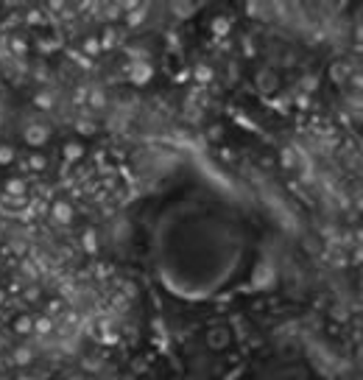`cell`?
<instances>
[{"label":"cell","instance_id":"f1b7e54d","mask_svg":"<svg viewBox=\"0 0 363 380\" xmlns=\"http://www.w3.org/2000/svg\"><path fill=\"white\" fill-rule=\"evenodd\" d=\"M84 48H87V53H92V56H95V53H98V39H87V42H84Z\"/></svg>","mask_w":363,"mask_h":380},{"label":"cell","instance_id":"f546056e","mask_svg":"<svg viewBox=\"0 0 363 380\" xmlns=\"http://www.w3.org/2000/svg\"><path fill=\"white\" fill-rule=\"evenodd\" d=\"M28 22H31V26L42 22V11H28Z\"/></svg>","mask_w":363,"mask_h":380},{"label":"cell","instance_id":"7402d4cb","mask_svg":"<svg viewBox=\"0 0 363 380\" xmlns=\"http://www.w3.org/2000/svg\"><path fill=\"white\" fill-rule=\"evenodd\" d=\"M34 330L45 336V332H51V330H53V322H51L47 316H42V319H37V322H34Z\"/></svg>","mask_w":363,"mask_h":380},{"label":"cell","instance_id":"4316f807","mask_svg":"<svg viewBox=\"0 0 363 380\" xmlns=\"http://www.w3.org/2000/svg\"><path fill=\"white\" fill-rule=\"evenodd\" d=\"M11 51H14L17 56H22V53H26V39L14 37V39H11Z\"/></svg>","mask_w":363,"mask_h":380},{"label":"cell","instance_id":"484cf974","mask_svg":"<svg viewBox=\"0 0 363 380\" xmlns=\"http://www.w3.org/2000/svg\"><path fill=\"white\" fill-rule=\"evenodd\" d=\"M316 87H319V79H316V76H305V81H302V90H305V95L313 92Z\"/></svg>","mask_w":363,"mask_h":380},{"label":"cell","instance_id":"5b68a950","mask_svg":"<svg viewBox=\"0 0 363 380\" xmlns=\"http://www.w3.org/2000/svg\"><path fill=\"white\" fill-rule=\"evenodd\" d=\"M129 76H132L134 84H146V81L154 76V67H151L148 62H132V67H129Z\"/></svg>","mask_w":363,"mask_h":380},{"label":"cell","instance_id":"1f68e13d","mask_svg":"<svg viewBox=\"0 0 363 380\" xmlns=\"http://www.w3.org/2000/svg\"><path fill=\"white\" fill-rule=\"evenodd\" d=\"M0 305H3V291H0Z\"/></svg>","mask_w":363,"mask_h":380},{"label":"cell","instance_id":"7c38bea8","mask_svg":"<svg viewBox=\"0 0 363 380\" xmlns=\"http://www.w3.org/2000/svg\"><path fill=\"white\" fill-rule=\"evenodd\" d=\"M279 162H282V168H296V154H294V148H282V154H279Z\"/></svg>","mask_w":363,"mask_h":380},{"label":"cell","instance_id":"52a82bcc","mask_svg":"<svg viewBox=\"0 0 363 380\" xmlns=\"http://www.w3.org/2000/svg\"><path fill=\"white\" fill-rule=\"evenodd\" d=\"M62 154H64V159H67V162H76V159L84 157V146H79V142H64Z\"/></svg>","mask_w":363,"mask_h":380},{"label":"cell","instance_id":"9a60e30c","mask_svg":"<svg viewBox=\"0 0 363 380\" xmlns=\"http://www.w3.org/2000/svg\"><path fill=\"white\" fill-rule=\"evenodd\" d=\"M227 31H229V20H227V17H215V20H212V34L224 37Z\"/></svg>","mask_w":363,"mask_h":380},{"label":"cell","instance_id":"7a4b0ae2","mask_svg":"<svg viewBox=\"0 0 363 380\" xmlns=\"http://www.w3.org/2000/svg\"><path fill=\"white\" fill-rule=\"evenodd\" d=\"M254 84H257V90L263 95H271V92L279 90V76L274 73L271 67H265V70H260V73H257V81H254Z\"/></svg>","mask_w":363,"mask_h":380},{"label":"cell","instance_id":"8fae6325","mask_svg":"<svg viewBox=\"0 0 363 380\" xmlns=\"http://www.w3.org/2000/svg\"><path fill=\"white\" fill-rule=\"evenodd\" d=\"M6 193H9V196H22V193H26V182H22V179H9V182H6Z\"/></svg>","mask_w":363,"mask_h":380},{"label":"cell","instance_id":"d6986e66","mask_svg":"<svg viewBox=\"0 0 363 380\" xmlns=\"http://www.w3.org/2000/svg\"><path fill=\"white\" fill-rule=\"evenodd\" d=\"M193 11H196L193 3H174V14L176 17H190Z\"/></svg>","mask_w":363,"mask_h":380},{"label":"cell","instance_id":"e0dca14e","mask_svg":"<svg viewBox=\"0 0 363 380\" xmlns=\"http://www.w3.org/2000/svg\"><path fill=\"white\" fill-rule=\"evenodd\" d=\"M146 17H148V11H146V9H142V6H140V9L129 11V17H126V20H129V26H140V22L146 20Z\"/></svg>","mask_w":363,"mask_h":380},{"label":"cell","instance_id":"ffe728a7","mask_svg":"<svg viewBox=\"0 0 363 380\" xmlns=\"http://www.w3.org/2000/svg\"><path fill=\"white\" fill-rule=\"evenodd\" d=\"M84 249H87L90 254H95V252H98V238H95V232H92V229H90V232H84Z\"/></svg>","mask_w":363,"mask_h":380},{"label":"cell","instance_id":"277c9868","mask_svg":"<svg viewBox=\"0 0 363 380\" xmlns=\"http://www.w3.org/2000/svg\"><path fill=\"white\" fill-rule=\"evenodd\" d=\"M51 218L56 224H70L73 221V207H70L67 201H53L51 204Z\"/></svg>","mask_w":363,"mask_h":380},{"label":"cell","instance_id":"4fadbf2b","mask_svg":"<svg viewBox=\"0 0 363 380\" xmlns=\"http://www.w3.org/2000/svg\"><path fill=\"white\" fill-rule=\"evenodd\" d=\"M31 358H34V352L28 347H20V349H14V361L20 366H26V364H31Z\"/></svg>","mask_w":363,"mask_h":380},{"label":"cell","instance_id":"9c48e42d","mask_svg":"<svg viewBox=\"0 0 363 380\" xmlns=\"http://www.w3.org/2000/svg\"><path fill=\"white\" fill-rule=\"evenodd\" d=\"M76 132L84 134V137H90V134L98 132V126H95V121H90V117H81V121L76 123Z\"/></svg>","mask_w":363,"mask_h":380},{"label":"cell","instance_id":"44dd1931","mask_svg":"<svg viewBox=\"0 0 363 380\" xmlns=\"http://www.w3.org/2000/svg\"><path fill=\"white\" fill-rule=\"evenodd\" d=\"M115 39H117V31H115V28H106L98 45H101V48H112V45H115Z\"/></svg>","mask_w":363,"mask_h":380},{"label":"cell","instance_id":"ba28073f","mask_svg":"<svg viewBox=\"0 0 363 380\" xmlns=\"http://www.w3.org/2000/svg\"><path fill=\"white\" fill-rule=\"evenodd\" d=\"M246 9H249V14H252V17H257V20H269V17H271V6H265V3H254V0H252V3H246Z\"/></svg>","mask_w":363,"mask_h":380},{"label":"cell","instance_id":"3957f363","mask_svg":"<svg viewBox=\"0 0 363 380\" xmlns=\"http://www.w3.org/2000/svg\"><path fill=\"white\" fill-rule=\"evenodd\" d=\"M232 341V332L227 327H212L207 330V344H210L212 349H227Z\"/></svg>","mask_w":363,"mask_h":380},{"label":"cell","instance_id":"5bb4252c","mask_svg":"<svg viewBox=\"0 0 363 380\" xmlns=\"http://www.w3.org/2000/svg\"><path fill=\"white\" fill-rule=\"evenodd\" d=\"M90 106H92V109H104V106H106L104 90H92V92H90Z\"/></svg>","mask_w":363,"mask_h":380},{"label":"cell","instance_id":"d6a6232c","mask_svg":"<svg viewBox=\"0 0 363 380\" xmlns=\"http://www.w3.org/2000/svg\"><path fill=\"white\" fill-rule=\"evenodd\" d=\"M0 121H3V112H0Z\"/></svg>","mask_w":363,"mask_h":380},{"label":"cell","instance_id":"4dcf8cb0","mask_svg":"<svg viewBox=\"0 0 363 380\" xmlns=\"http://www.w3.org/2000/svg\"><path fill=\"white\" fill-rule=\"evenodd\" d=\"M106 17H109V20H117V17H120L117 6H106Z\"/></svg>","mask_w":363,"mask_h":380},{"label":"cell","instance_id":"83f0119b","mask_svg":"<svg viewBox=\"0 0 363 380\" xmlns=\"http://www.w3.org/2000/svg\"><path fill=\"white\" fill-rule=\"evenodd\" d=\"M296 106H299V109H307V106H310V98H307V95L305 92H302V95H296Z\"/></svg>","mask_w":363,"mask_h":380},{"label":"cell","instance_id":"2e32d148","mask_svg":"<svg viewBox=\"0 0 363 380\" xmlns=\"http://www.w3.org/2000/svg\"><path fill=\"white\" fill-rule=\"evenodd\" d=\"M14 330H17V332H31V330H34V319H28V316L14 319Z\"/></svg>","mask_w":363,"mask_h":380},{"label":"cell","instance_id":"d4e9b609","mask_svg":"<svg viewBox=\"0 0 363 380\" xmlns=\"http://www.w3.org/2000/svg\"><path fill=\"white\" fill-rule=\"evenodd\" d=\"M254 285H271V271L269 269H260L254 274Z\"/></svg>","mask_w":363,"mask_h":380},{"label":"cell","instance_id":"8992f818","mask_svg":"<svg viewBox=\"0 0 363 380\" xmlns=\"http://www.w3.org/2000/svg\"><path fill=\"white\" fill-rule=\"evenodd\" d=\"M330 79L335 81V84H344L347 79H352V67H349L347 62H335V64H330Z\"/></svg>","mask_w":363,"mask_h":380},{"label":"cell","instance_id":"30bf717a","mask_svg":"<svg viewBox=\"0 0 363 380\" xmlns=\"http://www.w3.org/2000/svg\"><path fill=\"white\" fill-rule=\"evenodd\" d=\"M193 76H196V81L207 84V81H212V67H210V64H196Z\"/></svg>","mask_w":363,"mask_h":380},{"label":"cell","instance_id":"ac0fdd59","mask_svg":"<svg viewBox=\"0 0 363 380\" xmlns=\"http://www.w3.org/2000/svg\"><path fill=\"white\" fill-rule=\"evenodd\" d=\"M34 104H37L39 109H53V95L51 92H39L37 98H34Z\"/></svg>","mask_w":363,"mask_h":380},{"label":"cell","instance_id":"cb8c5ba5","mask_svg":"<svg viewBox=\"0 0 363 380\" xmlns=\"http://www.w3.org/2000/svg\"><path fill=\"white\" fill-rule=\"evenodd\" d=\"M14 159V148L11 146H0V165H9Z\"/></svg>","mask_w":363,"mask_h":380},{"label":"cell","instance_id":"6da1fadb","mask_svg":"<svg viewBox=\"0 0 363 380\" xmlns=\"http://www.w3.org/2000/svg\"><path fill=\"white\" fill-rule=\"evenodd\" d=\"M22 137H26V142L28 146H42V142L51 137V129L45 126V123H28L26 126V132H22Z\"/></svg>","mask_w":363,"mask_h":380},{"label":"cell","instance_id":"603a6c76","mask_svg":"<svg viewBox=\"0 0 363 380\" xmlns=\"http://www.w3.org/2000/svg\"><path fill=\"white\" fill-rule=\"evenodd\" d=\"M28 165H31V171H45L47 159L42 157V154H31V159H28Z\"/></svg>","mask_w":363,"mask_h":380}]
</instances>
